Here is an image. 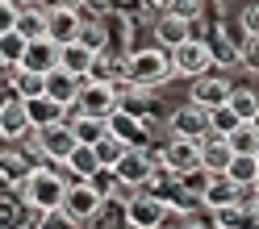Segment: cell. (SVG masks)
Listing matches in <instances>:
<instances>
[{"label":"cell","instance_id":"obj_1","mask_svg":"<svg viewBox=\"0 0 259 229\" xmlns=\"http://www.w3.org/2000/svg\"><path fill=\"white\" fill-rule=\"evenodd\" d=\"M21 188H25V204L34 208V212H51V208H63V196H67V179H63V171L34 167Z\"/></svg>","mask_w":259,"mask_h":229},{"label":"cell","instance_id":"obj_2","mask_svg":"<svg viewBox=\"0 0 259 229\" xmlns=\"http://www.w3.org/2000/svg\"><path fill=\"white\" fill-rule=\"evenodd\" d=\"M171 71L176 67H171V50L167 46H147V50L130 54V79L142 84V88H159Z\"/></svg>","mask_w":259,"mask_h":229},{"label":"cell","instance_id":"obj_3","mask_svg":"<svg viewBox=\"0 0 259 229\" xmlns=\"http://www.w3.org/2000/svg\"><path fill=\"white\" fill-rule=\"evenodd\" d=\"M75 125L71 121H59V125H46V129H34V150L46 158V162H67L75 154Z\"/></svg>","mask_w":259,"mask_h":229},{"label":"cell","instance_id":"obj_4","mask_svg":"<svg viewBox=\"0 0 259 229\" xmlns=\"http://www.w3.org/2000/svg\"><path fill=\"white\" fill-rule=\"evenodd\" d=\"M171 134L176 138H197V142H205L209 134H213V112H209L205 104H197V100H188V104H180L171 112Z\"/></svg>","mask_w":259,"mask_h":229},{"label":"cell","instance_id":"obj_5","mask_svg":"<svg viewBox=\"0 0 259 229\" xmlns=\"http://www.w3.org/2000/svg\"><path fill=\"white\" fill-rule=\"evenodd\" d=\"M84 117H101V121H109L113 112L121 108V92H117V84H84V92H79V104H75Z\"/></svg>","mask_w":259,"mask_h":229},{"label":"cell","instance_id":"obj_6","mask_svg":"<svg viewBox=\"0 0 259 229\" xmlns=\"http://www.w3.org/2000/svg\"><path fill=\"white\" fill-rule=\"evenodd\" d=\"M163 167L176 175H188V171H201L205 167V146L197 138H171L167 150H163Z\"/></svg>","mask_w":259,"mask_h":229},{"label":"cell","instance_id":"obj_7","mask_svg":"<svg viewBox=\"0 0 259 229\" xmlns=\"http://www.w3.org/2000/svg\"><path fill=\"white\" fill-rule=\"evenodd\" d=\"M167 204L159 200V196L151 192V196H130L125 200V221H130V229H159L167 221Z\"/></svg>","mask_w":259,"mask_h":229},{"label":"cell","instance_id":"obj_8","mask_svg":"<svg viewBox=\"0 0 259 229\" xmlns=\"http://www.w3.org/2000/svg\"><path fill=\"white\" fill-rule=\"evenodd\" d=\"M101 204H105V196L96 192L88 179H75V184H67V196H63V208L71 212L75 221H92L96 212H101Z\"/></svg>","mask_w":259,"mask_h":229},{"label":"cell","instance_id":"obj_9","mask_svg":"<svg viewBox=\"0 0 259 229\" xmlns=\"http://www.w3.org/2000/svg\"><path fill=\"white\" fill-rule=\"evenodd\" d=\"M209 63H213V50H209L205 42H197V38H188L184 46H176V50H171V67L180 71V75H188V79L209 75Z\"/></svg>","mask_w":259,"mask_h":229},{"label":"cell","instance_id":"obj_10","mask_svg":"<svg viewBox=\"0 0 259 229\" xmlns=\"http://www.w3.org/2000/svg\"><path fill=\"white\" fill-rule=\"evenodd\" d=\"M109 134H117L125 146H134V150H147V146H151V125L142 117H134L130 108H117L109 117Z\"/></svg>","mask_w":259,"mask_h":229},{"label":"cell","instance_id":"obj_11","mask_svg":"<svg viewBox=\"0 0 259 229\" xmlns=\"http://www.w3.org/2000/svg\"><path fill=\"white\" fill-rule=\"evenodd\" d=\"M0 134L5 142H17L21 134H34V121H29V104L21 96H5V112H0Z\"/></svg>","mask_w":259,"mask_h":229},{"label":"cell","instance_id":"obj_12","mask_svg":"<svg viewBox=\"0 0 259 229\" xmlns=\"http://www.w3.org/2000/svg\"><path fill=\"white\" fill-rule=\"evenodd\" d=\"M113 171L121 175V184H125V188H147V184H151V175H155V162H151L147 150H134V146H130L125 158H121Z\"/></svg>","mask_w":259,"mask_h":229},{"label":"cell","instance_id":"obj_13","mask_svg":"<svg viewBox=\"0 0 259 229\" xmlns=\"http://www.w3.org/2000/svg\"><path fill=\"white\" fill-rule=\"evenodd\" d=\"M230 92H234V88L226 84L222 75H197V79H192V100H197V104H205L209 112L230 104Z\"/></svg>","mask_w":259,"mask_h":229},{"label":"cell","instance_id":"obj_14","mask_svg":"<svg viewBox=\"0 0 259 229\" xmlns=\"http://www.w3.org/2000/svg\"><path fill=\"white\" fill-rule=\"evenodd\" d=\"M59 54H63V46L55 38H34L29 42V50H25V63L21 67L25 71H38V75H51L59 67Z\"/></svg>","mask_w":259,"mask_h":229},{"label":"cell","instance_id":"obj_15","mask_svg":"<svg viewBox=\"0 0 259 229\" xmlns=\"http://www.w3.org/2000/svg\"><path fill=\"white\" fill-rule=\"evenodd\" d=\"M79 92H84V79L79 75H71V71H63V67H55L51 75H46V96L51 100H59V104H79Z\"/></svg>","mask_w":259,"mask_h":229},{"label":"cell","instance_id":"obj_16","mask_svg":"<svg viewBox=\"0 0 259 229\" xmlns=\"http://www.w3.org/2000/svg\"><path fill=\"white\" fill-rule=\"evenodd\" d=\"M192 38V21L188 17H176V13H163V17L155 21V42L167 46V50H176V46H184Z\"/></svg>","mask_w":259,"mask_h":229},{"label":"cell","instance_id":"obj_17","mask_svg":"<svg viewBox=\"0 0 259 229\" xmlns=\"http://www.w3.org/2000/svg\"><path fill=\"white\" fill-rule=\"evenodd\" d=\"M59 171H63V179H67V184H75V179H92L96 171H101V158H96L92 146L79 142V146H75V154H71L67 162H59Z\"/></svg>","mask_w":259,"mask_h":229},{"label":"cell","instance_id":"obj_18","mask_svg":"<svg viewBox=\"0 0 259 229\" xmlns=\"http://www.w3.org/2000/svg\"><path fill=\"white\" fill-rule=\"evenodd\" d=\"M205 171H213V175H222V171H230V162H234V146H230V138L226 134H209L205 142Z\"/></svg>","mask_w":259,"mask_h":229},{"label":"cell","instance_id":"obj_19","mask_svg":"<svg viewBox=\"0 0 259 229\" xmlns=\"http://www.w3.org/2000/svg\"><path fill=\"white\" fill-rule=\"evenodd\" d=\"M238 192H242V188L222 171V175L209 179V188H205V196H201V204H205L209 212H218V208H226V204H238Z\"/></svg>","mask_w":259,"mask_h":229},{"label":"cell","instance_id":"obj_20","mask_svg":"<svg viewBox=\"0 0 259 229\" xmlns=\"http://www.w3.org/2000/svg\"><path fill=\"white\" fill-rule=\"evenodd\" d=\"M92 63H96V50H92V46H84L79 38L67 42V46H63V54H59V67H63V71H71V75H79V79H88Z\"/></svg>","mask_w":259,"mask_h":229},{"label":"cell","instance_id":"obj_21","mask_svg":"<svg viewBox=\"0 0 259 229\" xmlns=\"http://www.w3.org/2000/svg\"><path fill=\"white\" fill-rule=\"evenodd\" d=\"M29 104V121L34 129H46V125H59V121H71V108L51 100V96H42V100H25Z\"/></svg>","mask_w":259,"mask_h":229},{"label":"cell","instance_id":"obj_22","mask_svg":"<svg viewBox=\"0 0 259 229\" xmlns=\"http://www.w3.org/2000/svg\"><path fill=\"white\" fill-rule=\"evenodd\" d=\"M79 29H84V21H79L75 9H51V38L59 46H67L79 38Z\"/></svg>","mask_w":259,"mask_h":229},{"label":"cell","instance_id":"obj_23","mask_svg":"<svg viewBox=\"0 0 259 229\" xmlns=\"http://www.w3.org/2000/svg\"><path fill=\"white\" fill-rule=\"evenodd\" d=\"M25 50H29V38L21 29H5V34H0V59H5V67H21Z\"/></svg>","mask_w":259,"mask_h":229},{"label":"cell","instance_id":"obj_24","mask_svg":"<svg viewBox=\"0 0 259 229\" xmlns=\"http://www.w3.org/2000/svg\"><path fill=\"white\" fill-rule=\"evenodd\" d=\"M226 175H230L238 188H255V179H259V154H234V162H230Z\"/></svg>","mask_w":259,"mask_h":229},{"label":"cell","instance_id":"obj_25","mask_svg":"<svg viewBox=\"0 0 259 229\" xmlns=\"http://www.w3.org/2000/svg\"><path fill=\"white\" fill-rule=\"evenodd\" d=\"M71 125H75V138L84 142V146H96V142L109 134V121H101V117H84V112H79V117H71Z\"/></svg>","mask_w":259,"mask_h":229},{"label":"cell","instance_id":"obj_26","mask_svg":"<svg viewBox=\"0 0 259 229\" xmlns=\"http://www.w3.org/2000/svg\"><path fill=\"white\" fill-rule=\"evenodd\" d=\"M92 150H96V158H101V167H117V162L125 158V150H130V146H125L117 134H105L101 142L92 146Z\"/></svg>","mask_w":259,"mask_h":229},{"label":"cell","instance_id":"obj_27","mask_svg":"<svg viewBox=\"0 0 259 229\" xmlns=\"http://www.w3.org/2000/svg\"><path fill=\"white\" fill-rule=\"evenodd\" d=\"M230 108L238 112V121H255L259 117V96L251 88H234L230 92Z\"/></svg>","mask_w":259,"mask_h":229},{"label":"cell","instance_id":"obj_28","mask_svg":"<svg viewBox=\"0 0 259 229\" xmlns=\"http://www.w3.org/2000/svg\"><path fill=\"white\" fill-rule=\"evenodd\" d=\"M230 146H234V154H259V129H255V121H242L230 134Z\"/></svg>","mask_w":259,"mask_h":229},{"label":"cell","instance_id":"obj_29","mask_svg":"<svg viewBox=\"0 0 259 229\" xmlns=\"http://www.w3.org/2000/svg\"><path fill=\"white\" fill-rule=\"evenodd\" d=\"M79 42H84V46H92L96 54H101V50H109V34H105V21H101V17L84 21V29H79Z\"/></svg>","mask_w":259,"mask_h":229},{"label":"cell","instance_id":"obj_30","mask_svg":"<svg viewBox=\"0 0 259 229\" xmlns=\"http://www.w3.org/2000/svg\"><path fill=\"white\" fill-rule=\"evenodd\" d=\"M34 229H75V217L67 208H51V212H38Z\"/></svg>","mask_w":259,"mask_h":229},{"label":"cell","instance_id":"obj_31","mask_svg":"<svg viewBox=\"0 0 259 229\" xmlns=\"http://www.w3.org/2000/svg\"><path fill=\"white\" fill-rule=\"evenodd\" d=\"M209 179H213V171H188V175H180V192H188V196H197V200H201V196H205V188H209Z\"/></svg>","mask_w":259,"mask_h":229},{"label":"cell","instance_id":"obj_32","mask_svg":"<svg viewBox=\"0 0 259 229\" xmlns=\"http://www.w3.org/2000/svg\"><path fill=\"white\" fill-rule=\"evenodd\" d=\"M242 208H247V204H226V208H218L213 212V229H242Z\"/></svg>","mask_w":259,"mask_h":229},{"label":"cell","instance_id":"obj_33","mask_svg":"<svg viewBox=\"0 0 259 229\" xmlns=\"http://www.w3.org/2000/svg\"><path fill=\"white\" fill-rule=\"evenodd\" d=\"M25 179H29V167L21 171L17 154H13V150H5V188H17V184H25Z\"/></svg>","mask_w":259,"mask_h":229},{"label":"cell","instance_id":"obj_34","mask_svg":"<svg viewBox=\"0 0 259 229\" xmlns=\"http://www.w3.org/2000/svg\"><path fill=\"white\" fill-rule=\"evenodd\" d=\"M238 125H242V121H238V112H234L230 104H226V108H213V129H218V134H226V138H230Z\"/></svg>","mask_w":259,"mask_h":229},{"label":"cell","instance_id":"obj_35","mask_svg":"<svg viewBox=\"0 0 259 229\" xmlns=\"http://www.w3.org/2000/svg\"><path fill=\"white\" fill-rule=\"evenodd\" d=\"M201 9H205V0H171V13L176 17H188V21H197Z\"/></svg>","mask_w":259,"mask_h":229},{"label":"cell","instance_id":"obj_36","mask_svg":"<svg viewBox=\"0 0 259 229\" xmlns=\"http://www.w3.org/2000/svg\"><path fill=\"white\" fill-rule=\"evenodd\" d=\"M238 50H242V67L259 75V38H247V42L238 46Z\"/></svg>","mask_w":259,"mask_h":229},{"label":"cell","instance_id":"obj_37","mask_svg":"<svg viewBox=\"0 0 259 229\" xmlns=\"http://www.w3.org/2000/svg\"><path fill=\"white\" fill-rule=\"evenodd\" d=\"M242 29H247V38H259V5H251L242 13Z\"/></svg>","mask_w":259,"mask_h":229},{"label":"cell","instance_id":"obj_38","mask_svg":"<svg viewBox=\"0 0 259 229\" xmlns=\"http://www.w3.org/2000/svg\"><path fill=\"white\" fill-rule=\"evenodd\" d=\"M84 0H42V9H79Z\"/></svg>","mask_w":259,"mask_h":229},{"label":"cell","instance_id":"obj_39","mask_svg":"<svg viewBox=\"0 0 259 229\" xmlns=\"http://www.w3.org/2000/svg\"><path fill=\"white\" fill-rule=\"evenodd\" d=\"M84 5H88V9H92V13H96V17H101V13H105V9H109V0H84Z\"/></svg>","mask_w":259,"mask_h":229},{"label":"cell","instance_id":"obj_40","mask_svg":"<svg viewBox=\"0 0 259 229\" xmlns=\"http://www.w3.org/2000/svg\"><path fill=\"white\" fill-rule=\"evenodd\" d=\"M159 229H180V225H159Z\"/></svg>","mask_w":259,"mask_h":229},{"label":"cell","instance_id":"obj_41","mask_svg":"<svg viewBox=\"0 0 259 229\" xmlns=\"http://www.w3.org/2000/svg\"><path fill=\"white\" fill-rule=\"evenodd\" d=\"M251 192H255V196H259V179H255V188H251Z\"/></svg>","mask_w":259,"mask_h":229},{"label":"cell","instance_id":"obj_42","mask_svg":"<svg viewBox=\"0 0 259 229\" xmlns=\"http://www.w3.org/2000/svg\"><path fill=\"white\" fill-rule=\"evenodd\" d=\"M255 129H259V117H255Z\"/></svg>","mask_w":259,"mask_h":229},{"label":"cell","instance_id":"obj_43","mask_svg":"<svg viewBox=\"0 0 259 229\" xmlns=\"http://www.w3.org/2000/svg\"><path fill=\"white\" fill-rule=\"evenodd\" d=\"M255 204H259V196H255Z\"/></svg>","mask_w":259,"mask_h":229}]
</instances>
